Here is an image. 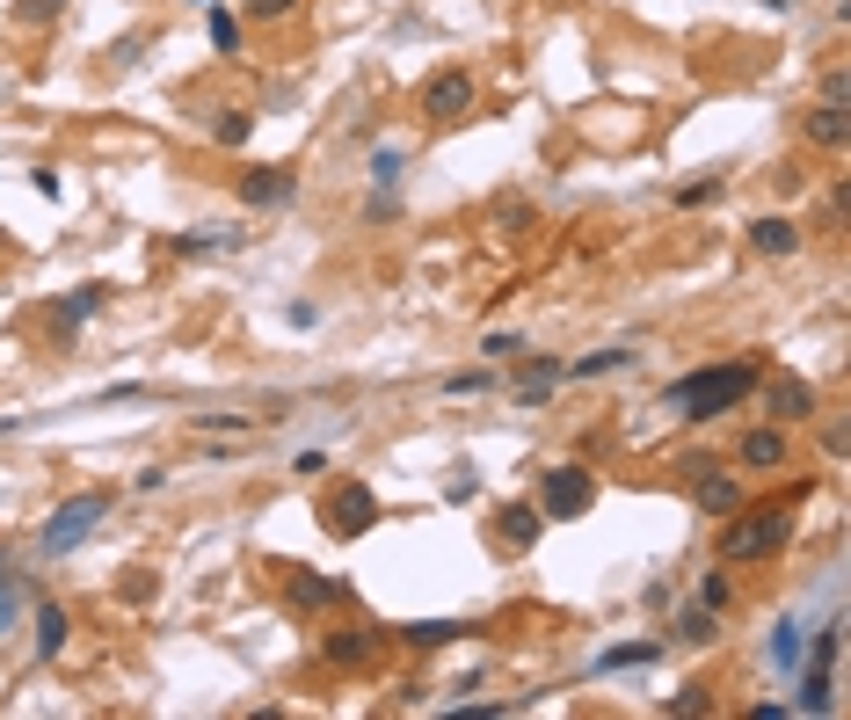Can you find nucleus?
Wrapping results in <instances>:
<instances>
[{
    "label": "nucleus",
    "instance_id": "nucleus-1",
    "mask_svg": "<svg viewBox=\"0 0 851 720\" xmlns=\"http://www.w3.org/2000/svg\"><path fill=\"white\" fill-rule=\"evenodd\" d=\"M757 379H765V364H757V357H721V364H706V371H684V379L662 393V401L677 407L684 422H713V415H728L735 401H749V393H757Z\"/></svg>",
    "mask_w": 851,
    "mask_h": 720
},
{
    "label": "nucleus",
    "instance_id": "nucleus-2",
    "mask_svg": "<svg viewBox=\"0 0 851 720\" xmlns=\"http://www.w3.org/2000/svg\"><path fill=\"white\" fill-rule=\"evenodd\" d=\"M794 539V502H765V510H743L721 531V561H771Z\"/></svg>",
    "mask_w": 851,
    "mask_h": 720
},
{
    "label": "nucleus",
    "instance_id": "nucleus-3",
    "mask_svg": "<svg viewBox=\"0 0 851 720\" xmlns=\"http://www.w3.org/2000/svg\"><path fill=\"white\" fill-rule=\"evenodd\" d=\"M371 525H379V495H371L365 480H335V488L321 495V531H328V539H365Z\"/></svg>",
    "mask_w": 851,
    "mask_h": 720
},
{
    "label": "nucleus",
    "instance_id": "nucleus-4",
    "mask_svg": "<svg viewBox=\"0 0 851 720\" xmlns=\"http://www.w3.org/2000/svg\"><path fill=\"white\" fill-rule=\"evenodd\" d=\"M590 502H597V474H590V466H554V474L539 480V517H546V525L590 517Z\"/></svg>",
    "mask_w": 851,
    "mask_h": 720
},
{
    "label": "nucleus",
    "instance_id": "nucleus-5",
    "mask_svg": "<svg viewBox=\"0 0 851 720\" xmlns=\"http://www.w3.org/2000/svg\"><path fill=\"white\" fill-rule=\"evenodd\" d=\"M103 517H109V495H73V502H59V517L44 525V553H73V546L87 539V531H103Z\"/></svg>",
    "mask_w": 851,
    "mask_h": 720
},
{
    "label": "nucleus",
    "instance_id": "nucleus-6",
    "mask_svg": "<svg viewBox=\"0 0 851 720\" xmlns=\"http://www.w3.org/2000/svg\"><path fill=\"white\" fill-rule=\"evenodd\" d=\"M473 95H481V88H473V73L444 66L430 88H422V117H430V124H452V117H466V109H473Z\"/></svg>",
    "mask_w": 851,
    "mask_h": 720
},
{
    "label": "nucleus",
    "instance_id": "nucleus-7",
    "mask_svg": "<svg viewBox=\"0 0 851 720\" xmlns=\"http://www.w3.org/2000/svg\"><path fill=\"white\" fill-rule=\"evenodd\" d=\"M277 582H284V597H292L298 612H321V604H343V590H349L343 575H313V568H298V561H284V568H277Z\"/></svg>",
    "mask_w": 851,
    "mask_h": 720
},
{
    "label": "nucleus",
    "instance_id": "nucleus-8",
    "mask_svg": "<svg viewBox=\"0 0 851 720\" xmlns=\"http://www.w3.org/2000/svg\"><path fill=\"white\" fill-rule=\"evenodd\" d=\"M560 379H568V364H560V357H524L517 379H509V401H517V407H546Z\"/></svg>",
    "mask_w": 851,
    "mask_h": 720
},
{
    "label": "nucleus",
    "instance_id": "nucleus-9",
    "mask_svg": "<svg viewBox=\"0 0 851 720\" xmlns=\"http://www.w3.org/2000/svg\"><path fill=\"white\" fill-rule=\"evenodd\" d=\"M757 393H765L771 422H808V415H816V387H808V379H794V371H779V379H757Z\"/></svg>",
    "mask_w": 851,
    "mask_h": 720
},
{
    "label": "nucleus",
    "instance_id": "nucleus-10",
    "mask_svg": "<svg viewBox=\"0 0 851 720\" xmlns=\"http://www.w3.org/2000/svg\"><path fill=\"white\" fill-rule=\"evenodd\" d=\"M298 197V168H248L241 176V204L270 211V204H292Z\"/></svg>",
    "mask_w": 851,
    "mask_h": 720
},
{
    "label": "nucleus",
    "instance_id": "nucleus-11",
    "mask_svg": "<svg viewBox=\"0 0 851 720\" xmlns=\"http://www.w3.org/2000/svg\"><path fill=\"white\" fill-rule=\"evenodd\" d=\"M87 314H103V284H81V292H66V299L52 306V328H59V350L73 342V328H81Z\"/></svg>",
    "mask_w": 851,
    "mask_h": 720
},
{
    "label": "nucleus",
    "instance_id": "nucleus-12",
    "mask_svg": "<svg viewBox=\"0 0 851 720\" xmlns=\"http://www.w3.org/2000/svg\"><path fill=\"white\" fill-rule=\"evenodd\" d=\"M539 525H546V517H539V502H509V510L495 517V546H509V553H524V546L539 539Z\"/></svg>",
    "mask_w": 851,
    "mask_h": 720
},
{
    "label": "nucleus",
    "instance_id": "nucleus-13",
    "mask_svg": "<svg viewBox=\"0 0 851 720\" xmlns=\"http://www.w3.org/2000/svg\"><path fill=\"white\" fill-rule=\"evenodd\" d=\"M749 247H757V255H771V263H779V255H794V247H800V226H794V219H779V211H771V219H757V226H749Z\"/></svg>",
    "mask_w": 851,
    "mask_h": 720
},
{
    "label": "nucleus",
    "instance_id": "nucleus-14",
    "mask_svg": "<svg viewBox=\"0 0 851 720\" xmlns=\"http://www.w3.org/2000/svg\"><path fill=\"white\" fill-rule=\"evenodd\" d=\"M466 618H416V626H400V640L408 648H452V640H466Z\"/></svg>",
    "mask_w": 851,
    "mask_h": 720
},
{
    "label": "nucleus",
    "instance_id": "nucleus-15",
    "mask_svg": "<svg viewBox=\"0 0 851 720\" xmlns=\"http://www.w3.org/2000/svg\"><path fill=\"white\" fill-rule=\"evenodd\" d=\"M851 139V117H844V103H822V109H808V146H844Z\"/></svg>",
    "mask_w": 851,
    "mask_h": 720
},
{
    "label": "nucleus",
    "instance_id": "nucleus-16",
    "mask_svg": "<svg viewBox=\"0 0 851 720\" xmlns=\"http://www.w3.org/2000/svg\"><path fill=\"white\" fill-rule=\"evenodd\" d=\"M735 458H743V466H786V430L779 422H771V430H749Z\"/></svg>",
    "mask_w": 851,
    "mask_h": 720
},
{
    "label": "nucleus",
    "instance_id": "nucleus-17",
    "mask_svg": "<svg viewBox=\"0 0 851 720\" xmlns=\"http://www.w3.org/2000/svg\"><path fill=\"white\" fill-rule=\"evenodd\" d=\"M66 604H36V655H44V663H52L59 648H66Z\"/></svg>",
    "mask_w": 851,
    "mask_h": 720
},
{
    "label": "nucleus",
    "instance_id": "nucleus-18",
    "mask_svg": "<svg viewBox=\"0 0 851 720\" xmlns=\"http://www.w3.org/2000/svg\"><path fill=\"white\" fill-rule=\"evenodd\" d=\"M379 648V633H365V626H349V633H328V663H343V669H357L365 655Z\"/></svg>",
    "mask_w": 851,
    "mask_h": 720
},
{
    "label": "nucleus",
    "instance_id": "nucleus-19",
    "mask_svg": "<svg viewBox=\"0 0 851 720\" xmlns=\"http://www.w3.org/2000/svg\"><path fill=\"white\" fill-rule=\"evenodd\" d=\"M641 663H655V640H626V648L597 655V669H641Z\"/></svg>",
    "mask_w": 851,
    "mask_h": 720
},
{
    "label": "nucleus",
    "instance_id": "nucleus-20",
    "mask_svg": "<svg viewBox=\"0 0 851 720\" xmlns=\"http://www.w3.org/2000/svg\"><path fill=\"white\" fill-rule=\"evenodd\" d=\"M677 640L706 648V640H721V618H713V612H684V618H677Z\"/></svg>",
    "mask_w": 851,
    "mask_h": 720
},
{
    "label": "nucleus",
    "instance_id": "nucleus-21",
    "mask_svg": "<svg viewBox=\"0 0 851 720\" xmlns=\"http://www.w3.org/2000/svg\"><path fill=\"white\" fill-rule=\"evenodd\" d=\"M204 30H211V52H241V22H233L227 8H211V15H204Z\"/></svg>",
    "mask_w": 851,
    "mask_h": 720
},
{
    "label": "nucleus",
    "instance_id": "nucleus-22",
    "mask_svg": "<svg viewBox=\"0 0 851 720\" xmlns=\"http://www.w3.org/2000/svg\"><path fill=\"white\" fill-rule=\"evenodd\" d=\"M619 364H633V350H597V357H582V364H568V379H597V371H619Z\"/></svg>",
    "mask_w": 851,
    "mask_h": 720
},
{
    "label": "nucleus",
    "instance_id": "nucleus-23",
    "mask_svg": "<svg viewBox=\"0 0 851 720\" xmlns=\"http://www.w3.org/2000/svg\"><path fill=\"white\" fill-rule=\"evenodd\" d=\"M837 655H844V626H822V633H816V655H808V669H837Z\"/></svg>",
    "mask_w": 851,
    "mask_h": 720
},
{
    "label": "nucleus",
    "instance_id": "nucleus-24",
    "mask_svg": "<svg viewBox=\"0 0 851 720\" xmlns=\"http://www.w3.org/2000/svg\"><path fill=\"white\" fill-rule=\"evenodd\" d=\"M735 597V582H728V568H713L706 582H698V604H706V612H721V604Z\"/></svg>",
    "mask_w": 851,
    "mask_h": 720
},
{
    "label": "nucleus",
    "instance_id": "nucleus-25",
    "mask_svg": "<svg viewBox=\"0 0 851 720\" xmlns=\"http://www.w3.org/2000/svg\"><path fill=\"white\" fill-rule=\"evenodd\" d=\"M481 357H487V364H503V357H524V335H503V328L481 335Z\"/></svg>",
    "mask_w": 851,
    "mask_h": 720
},
{
    "label": "nucleus",
    "instance_id": "nucleus-26",
    "mask_svg": "<svg viewBox=\"0 0 851 720\" xmlns=\"http://www.w3.org/2000/svg\"><path fill=\"white\" fill-rule=\"evenodd\" d=\"M698 502H706V510H728V502H735V480H721V474H698Z\"/></svg>",
    "mask_w": 851,
    "mask_h": 720
},
{
    "label": "nucleus",
    "instance_id": "nucleus-27",
    "mask_svg": "<svg viewBox=\"0 0 851 720\" xmlns=\"http://www.w3.org/2000/svg\"><path fill=\"white\" fill-rule=\"evenodd\" d=\"M771 663H779V669H794V663H800V633H794V626L771 633Z\"/></svg>",
    "mask_w": 851,
    "mask_h": 720
},
{
    "label": "nucleus",
    "instance_id": "nucleus-28",
    "mask_svg": "<svg viewBox=\"0 0 851 720\" xmlns=\"http://www.w3.org/2000/svg\"><path fill=\"white\" fill-rule=\"evenodd\" d=\"M15 612H22V597H15V575H8V561H0V633L15 626Z\"/></svg>",
    "mask_w": 851,
    "mask_h": 720
},
{
    "label": "nucleus",
    "instance_id": "nucleus-29",
    "mask_svg": "<svg viewBox=\"0 0 851 720\" xmlns=\"http://www.w3.org/2000/svg\"><path fill=\"white\" fill-rule=\"evenodd\" d=\"M59 8H66V0H15V15H22V22H52Z\"/></svg>",
    "mask_w": 851,
    "mask_h": 720
},
{
    "label": "nucleus",
    "instance_id": "nucleus-30",
    "mask_svg": "<svg viewBox=\"0 0 851 720\" xmlns=\"http://www.w3.org/2000/svg\"><path fill=\"white\" fill-rule=\"evenodd\" d=\"M248 139V117L241 109H233V117H219V146H241Z\"/></svg>",
    "mask_w": 851,
    "mask_h": 720
},
{
    "label": "nucleus",
    "instance_id": "nucleus-31",
    "mask_svg": "<svg viewBox=\"0 0 851 720\" xmlns=\"http://www.w3.org/2000/svg\"><path fill=\"white\" fill-rule=\"evenodd\" d=\"M292 8H298V0H248V15H255V22H270V15H292Z\"/></svg>",
    "mask_w": 851,
    "mask_h": 720
},
{
    "label": "nucleus",
    "instance_id": "nucleus-32",
    "mask_svg": "<svg viewBox=\"0 0 851 720\" xmlns=\"http://www.w3.org/2000/svg\"><path fill=\"white\" fill-rule=\"evenodd\" d=\"M721 197V182H692V190H677V204H713Z\"/></svg>",
    "mask_w": 851,
    "mask_h": 720
}]
</instances>
